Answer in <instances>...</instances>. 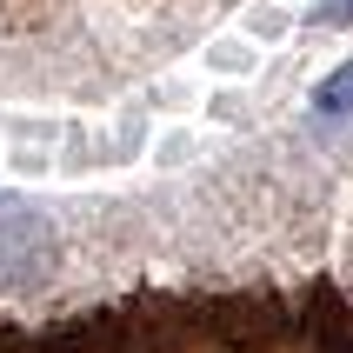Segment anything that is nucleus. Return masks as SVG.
Listing matches in <instances>:
<instances>
[{
	"mask_svg": "<svg viewBox=\"0 0 353 353\" xmlns=\"http://www.w3.org/2000/svg\"><path fill=\"white\" fill-rule=\"evenodd\" d=\"M180 14L194 0H0V87L107 80L154 54Z\"/></svg>",
	"mask_w": 353,
	"mask_h": 353,
	"instance_id": "nucleus-1",
	"label": "nucleus"
},
{
	"mask_svg": "<svg viewBox=\"0 0 353 353\" xmlns=\"http://www.w3.org/2000/svg\"><path fill=\"white\" fill-rule=\"evenodd\" d=\"M314 107H320V114H353V60L340 67V74H327V80H320Z\"/></svg>",
	"mask_w": 353,
	"mask_h": 353,
	"instance_id": "nucleus-2",
	"label": "nucleus"
},
{
	"mask_svg": "<svg viewBox=\"0 0 353 353\" xmlns=\"http://www.w3.org/2000/svg\"><path fill=\"white\" fill-rule=\"evenodd\" d=\"M320 20H327V27H340V20H353V0H327V14H320Z\"/></svg>",
	"mask_w": 353,
	"mask_h": 353,
	"instance_id": "nucleus-3",
	"label": "nucleus"
}]
</instances>
